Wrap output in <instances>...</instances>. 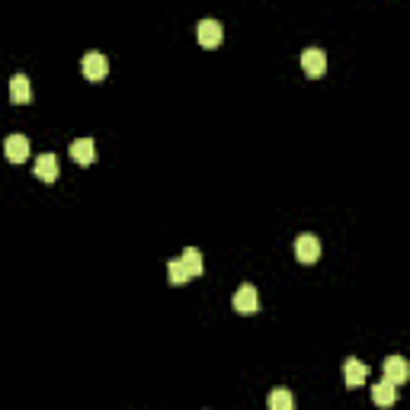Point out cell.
I'll return each instance as SVG.
<instances>
[{"instance_id":"cell-1","label":"cell","mask_w":410,"mask_h":410,"mask_svg":"<svg viewBox=\"0 0 410 410\" xmlns=\"http://www.w3.org/2000/svg\"><path fill=\"white\" fill-rule=\"evenodd\" d=\"M234 308L241 314H257L260 311V292H257V285L243 282L241 289L234 292Z\"/></svg>"},{"instance_id":"cell-2","label":"cell","mask_w":410,"mask_h":410,"mask_svg":"<svg viewBox=\"0 0 410 410\" xmlns=\"http://www.w3.org/2000/svg\"><path fill=\"white\" fill-rule=\"evenodd\" d=\"M302 68H304V74H308V77H320V74H324V71H327L324 48H318V45L304 48V52H302Z\"/></svg>"},{"instance_id":"cell-3","label":"cell","mask_w":410,"mask_h":410,"mask_svg":"<svg viewBox=\"0 0 410 410\" xmlns=\"http://www.w3.org/2000/svg\"><path fill=\"white\" fill-rule=\"evenodd\" d=\"M295 257H298V263H318L320 260V241L314 234H302L295 241Z\"/></svg>"},{"instance_id":"cell-4","label":"cell","mask_w":410,"mask_h":410,"mask_svg":"<svg viewBox=\"0 0 410 410\" xmlns=\"http://www.w3.org/2000/svg\"><path fill=\"white\" fill-rule=\"evenodd\" d=\"M109 74V58L103 52H87L84 55V77L87 80H103Z\"/></svg>"},{"instance_id":"cell-5","label":"cell","mask_w":410,"mask_h":410,"mask_svg":"<svg viewBox=\"0 0 410 410\" xmlns=\"http://www.w3.org/2000/svg\"><path fill=\"white\" fill-rule=\"evenodd\" d=\"M381 369H385V379L391 381V385H401V381L410 379V362L404 356H388Z\"/></svg>"},{"instance_id":"cell-6","label":"cell","mask_w":410,"mask_h":410,"mask_svg":"<svg viewBox=\"0 0 410 410\" xmlns=\"http://www.w3.org/2000/svg\"><path fill=\"white\" fill-rule=\"evenodd\" d=\"M196 36H199V45H205V48H215L221 42V23L218 20H199V29H196Z\"/></svg>"},{"instance_id":"cell-7","label":"cell","mask_w":410,"mask_h":410,"mask_svg":"<svg viewBox=\"0 0 410 410\" xmlns=\"http://www.w3.org/2000/svg\"><path fill=\"white\" fill-rule=\"evenodd\" d=\"M343 379H346V388H359V385H365V379H369V365L350 356L346 362H343Z\"/></svg>"},{"instance_id":"cell-8","label":"cell","mask_w":410,"mask_h":410,"mask_svg":"<svg viewBox=\"0 0 410 410\" xmlns=\"http://www.w3.org/2000/svg\"><path fill=\"white\" fill-rule=\"evenodd\" d=\"M32 170H36L38 180L55 183V180H58V170H61V167H58V157L48 151V154H38V157H36V167H32Z\"/></svg>"},{"instance_id":"cell-9","label":"cell","mask_w":410,"mask_h":410,"mask_svg":"<svg viewBox=\"0 0 410 410\" xmlns=\"http://www.w3.org/2000/svg\"><path fill=\"white\" fill-rule=\"evenodd\" d=\"M3 151H7V160L23 164V160L29 157V138H26V135H10L7 145H3Z\"/></svg>"},{"instance_id":"cell-10","label":"cell","mask_w":410,"mask_h":410,"mask_svg":"<svg viewBox=\"0 0 410 410\" xmlns=\"http://www.w3.org/2000/svg\"><path fill=\"white\" fill-rule=\"evenodd\" d=\"M10 99H13V103H32V84L26 74L10 77Z\"/></svg>"},{"instance_id":"cell-11","label":"cell","mask_w":410,"mask_h":410,"mask_svg":"<svg viewBox=\"0 0 410 410\" xmlns=\"http://www.w3.org/2000/svg\"><path fill=\"white\" fill-rule=\"evenodd\" d=\"M372 401L379 404V407H391V404L397 401V385H391L388 379H381L379 385H372Z\"/></svg>"},{"instance_id":"cell-12","label":"cell","mask_w":410,"mask_h":410,"mask_svg":"<svg viewBox=\"0 0 410 410\" xmlns=\"http://www.w3.org/2000/svg\"><path fill=\"white\" fill-rule=\"evenodd\" d=\"M93 151H97V145H93V138H77V141H71V157L77 160V164H93Z\"/></svg>"},{"instance_id":"cell-13","label":"cell","mask_w":410,"mask_h":410,"mask_svg":"<svg viewBox=\"0 0 410 410\" xmlns=\"http://www.w3.org/2000/svg\"><path fill=\"white\" fill-rule=\"evenodd\" d=\"M180 260H183V266L190 269V276H202L205 273V260H202V253H199L196 247H186Z\"/></svg>"},{"instance_id":"cell-14","label":"cell","mask_w":410,"mask_h":410,"mask_svg":"<svg viewBox=\"0 0 410 410\" xmlns=\"http://www.w3.org/2000/svg\"><path fill=\"white\" fill-rule=\"evenodd\" d=\"M269 410H295V397H292V391L276 388L273 395H269Z\"/></svg>"},{"instance_id":"cell-15","label":"cell","mask_w":410,"mask_h":410,"mask_svg":"<svg viewBox=\"0 0 410 410\" xmlns=\"http://www.w3.org/2000/svg\"><path fill=\"white\" fill-rule=\"evenodd\" d=\"M167 276H170V285H186V282H190V269L183 266V260H170Z\"/></svg>"}]
</instances>
